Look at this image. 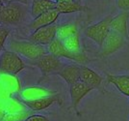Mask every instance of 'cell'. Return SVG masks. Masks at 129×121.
<instances>
[{
  "label": "cell",
  "instance_id": "cell-1",
  "mask_svg": "<svg viewBox=\"0 0 129 121\" xmlns=\"http://www.w3.org/2000/svg\"><path fill=\"white\" fill-rule=\"evenodd\" d=\"M10 50L13 52H16V54H21L26 57L30 61L37 60L40 57L43 56L47 53V50L44 49L42 45L33 43L29 40H16L11 39L9 43Z\"/></svg>",
  "mask_w": 129,
  "mask_h": 121
},
{
  "label": "cell",
  "instance_id": "cell-2",
  "mask_svg": "<svg viewBox=\"0 0 129 121\" xmlns=\"http://www.w3.org/2000/svg\"><path fill=\"white\" fill-rule=\"evenodd\" d=\"M26 16L25 4L10 2L3 4L0 9V23L2 25H17Z\"/></svg>",
  "mask_w": 129,
  "mask_h": 121
},
{
  "label": "cell",
  "instance_id": "cell-3",
  "mask_svg": "<svg viewBox=\"0 0 129 121\" xmlns=\"http://www.w3.org/2000/svg\"><path fill=\"white\" fill-rule=\"evenodd\" d=\"M30 64L39 68L42 72V77L39 80V83L44 80L50 75H57L58 72L64 65V63L60 60L59 57H56L51 53H46L37 60L30 61Z\"/></svg>",
  "mask_w": 129,
  "mask_h": 121
},
{
  "label": "cell",
  "instance_id": "cell-4",
  "mask_svg": "<svg viewBox=\"0 0 129 121\" xmlns=\"http://www.w3.org/2000/svg\"><path fill=\"white\" fill-rule=\"evenodd\" d=\"M26 65L22 59L11 50H3L0 55V73L16 76L20 71H22Z\"/></svg>",
  "mask_w": 129,
  "mask_h": 121
},
{
  "label": "cell",
  "instance_id": "cell-5",
  "mask_svg": "<svg viewBox=\"0 0 129 121\" xmlns=\"http://www.w3.org/2000/svg\"><path fill=\"white\" fill-rule=\"evenodd\" d=\"M124 44H125L124 37L115 31L110 30L106 35V37L104 38L101 45L99 46L100 50H99L98 55L101 58H106L120 50L124 46Z\"/></svg>",
  "mask_w": 129,
  "mask_h": 121
},
{
  "label": "cell",
  "instance_id": "cell-6",
  "mask_svg": "<svg viewBox=\"0 0 129 121\" xmlns=\"http://www.w3.org/2000/svg\"><path fill=\"white\" fill-rule=\"evenodd\" d=\"M48 52L53 54L56 57H59V58L60 57H64V58L75 61L81 65L89 62V58L87 57V55L83 51L77 52V53L71 52L69 50H67L64 45L62 44V42L56 38L48 45Z\"/></svg>",
  "mask_w": 129,
  "mask_h": 121
},
{
  "label": "cell",
  "instance_id": "cell-7",
  "mask_svg": "<svg viewBox=\"0 0 129 121\" xmlns=\"http://www.w3.org/2000/svg\"><path fill=\"white\" fill-rule=\"evenodd\" d=\"M112 17L113 16L109 15L95 24L88 26L84 31L85 35L89 39H91V41L96 43L98 46H100L108 32L110 31V22Z\"/></svg>",
  "mask_w": 129,
  "mask_h": 121
},
{
  "label": "cell",
  "instance_id": "cell-8",
  "mask_svg": "<svg viewBox=\"0 0 129 121\" xmlns=\"http://www.w3.org/2000/svg\"><path fill=\"white\" fill-rule=\"evenodd\" d=\"M56 31H57V25L53 23L34 30V32L27 39L36 44L48 46L56 38Z\"/></svg>",
  "mask_w": 129,
  "mask_h": 121
},
{
  "label": "cell",
  "instance_id": "cell-9",
  "mask_svg": "<svg viewBox=\"0 0 129 121\" xmlns=\"http://www.w3.org/2000/svg\"><path fill=\"white\" fill-rule=\"evenodd\" d=\"M80 82L84 83L88 86L99 90L101 93H107L103 86V77L99 76L96 72L91 70L84 65H80Z\"/></svg>",
  "mask_w": 129,
  "mask_h": 121
},
{
  "label": "cell",
  "instance_id": "cell-10",
  "mask_svg": "<svg viewBox=\"0 0 129 121\" xmlns=\"http://www.w3.org/2000/svg\"><path fill=\"white\" fill-rule=\"evenodd\" d=\"M92 88L88 86L82 82H77L70 85V102H71V109L75 111L77 116H80V112L78 110V106L80 104V101L88 93H90Z\"/></svg>",
  "mask_w": 129,
  "mask_h": 121
},
{
  "label": "cell",
  "instance_id": "cell-11",
  "mask_svg": "<svg viewBox=\"0 0 129 121\" xmlns=\"http://www.w3.org/2000/svg\"><path fill=\"white\" fill-rule=\"evenodd\" d=\"M59 103L60 105L62 104V99L60 97L58 93L43 97V98H39L35 100H23L22 103L26 106L27 108H29L31 110L34 111H38V110H43L49 108L50 106L54 103Z\"/></svg>",
  "mask_w": 129,
  "mask_h": 121
},
{
  "label": "cell",
  "instance_id": "cell-12",
  "mask_svg": "<svg viewBox=\"0 0 129 121\" xmlns=\"http://www.w3.org/2000/svg\"><path fill=\"white\" fill-rule=\"evenodd\" d=\"M128 21L129 12L122 11L116 17H112V19L110 22V30L120 34L122 37L129 40Z\"/></svg>",
  "mask_w": 129,
  "mask_h": 121
},
{
  "label": "cell",
  "instance_id": "cell-13",
  "mask_svg": "<svg viewBox=\"0 0 129 121\" xmlns=\"http://www.w3.org/2000/svg\"><path fill=\"white\" fill-rule=\"evenodd\" d=\"M59 16L60 13L56 9L49 10V11L38 16L37 17H35L34 21L30 22V24L28 26L33 30H36V29L43 27V26H47L50 24H53L54 22L57 21Z\"/></svg>",
  "mask_w": 129,
  "mask_h": 121
},
{
  "label": "cell",
  "instance_id": "cell-14",
  "mask_svg": "<svg viewBox=\"0 0 129 121\" xmlns=\"http://www.w3.org/2000/svg\"><path fill=\"white\" fill-rule=\"evenodd\" d=\"M57 75L62 77L69 85H71L80 79V65L64 64Z\"/></svg>",
  "mask_w": 129,
  "mask_h": 121
},
{
  "label": "cell",
  "instance_id": "cell-15",
  "mask_svg": "<svg viewBox=\"0 0 129 121\" xmlns=\"http://www.w3.org/2000/svg\"><path fill=\"white\" fill-rule=\"evenodd\" d=\"M107 82L114 84L120 93L129 97V76L127 75H120V76H113V75H106Z\"/></svg>",
  "mask_w": 129,
  "mask_h": 121
},
{
  "label": "cell",
  "instance_id": "cell-16",
  "mask_svg": "<svg viewBox=\"0 0 129 121\" xmlns=\"http://www.w3.org/2000/svg\"><path fill=\"white\" fill-rule=\"evenodd\" d=\"M56 8V2L51 0H33L31 6V16L34 18L49 10Z\"/></svg>",
  "mask_w": 129,
  "mask_h": 121
},
{
  "label": "cell",
  "instance_id": "cell-17",
  "mask_svg": "<svg viewBox=\"0 0 129 121\" xmlns=\"http://www.w3.org/2000/svg\"><path fill=\"white\" fill-rule=\"evenodd\" d=\"M57 92L55 91H50L48 89H45L43 87H38V86H34V87H28L24 89L22 91L21 96L23 100H35L39 98H43L50 95H54Z\"/></svg>",
  "mask_w": 129,
  "mask_h": 121
},
{
  "label": "cell",
  "instance_id": "cell-18",
  "mask_svg": "<svg viewBox=\"0 0 129 121\" xmlns=\"http://www.w3.org/2000/svg\"><path fill=\"white\" fill-rule=\"evenodd\" d=\"M57 11L61 14H69V13H74V12H82L86 11L87 7L82 6L80 3H76L74 1L71 2H56V8Z\"/></svg>",
  "mask_w": 129,
  "mask_h": 121
},
{
  "label": "cell",
  "instance_id": "cell-19",
  "mask_svg": "<svg viewBox=\"0 0 129 121\" xmlns=\"http://www.w3.org/2000/svg\"><path fill=\"white\" fill-rule=\"evenodd\" d=\"M77 32H79L77 23H68L63 25H57L56 39H58L59 41H63L64 39L68 38L69 36L73 35Z\"/></svg>",
  "mask_w": 129,
  "mask_h": 121
},
{
  "label": "cell",
  "instance_id": "cell-20",
  "mask_svg": "<svg viewBox=\"0 0 129 121\" xmlns=\"http://www.w3.org/2000/svg\"><path fill=\"white\" fill-rule=\"evenodd\" d=\"M62 44L64 46V48L67 50H69L71 52H81V43H80V34L79 32L70 35L68 38L64 39L63 41H61Z\"/></svg>",
  "mask_w": 129,
  "mask_h": 121
},
{
  "label": "cell",
  "instance_id": "cell-21",
  "mask_svg": "<svg viewBox=\"0 0 129 121\" xmlns=\"http://www.w3.org/2000/svg\"><path fill=\"white\" fill-rule=\"evenodd\" d=\"M10 28H8L6 25L0 24V51L3 50L4 44H5L6 39L8 38L9 34H10Z\"/></svg>",
  "mask_w": 129,
  "mask_h": 121
},
{
  "label": "cell",
  "instance_id": "cell-22",
  "mask_svg": "<svg viewBox=\"0 0 129 121\" xmlns=\"http://www.w3.org/2000/svg\"><path fill=\"white\" fill-rule=\"evenodd\" d=\"M25 121H49L46 116L41 115V114H33L29 115L25 118Z\"/></svg>",
  "mask_w": 129,
  "mask_h": 121
},
{
  "label": "cell",
  "instance_id": "cell-23",
  "mask_svg": "<svg viewBox=\"0 0 129 121\" xmlns=\"http://www.w3.org/2000/svg\"><path fill=\"white\" fill-rule=\"evenodd\" d=\"M117 6L122 11L129 12V0H117Z\"/></svg>",
  "mask_w": 129,
  "mask_h": 121
},
{
  "label": "cell",
  "instance_id": "cell-24",
  "mask_svg": "<svg viewBox=\"0 0 129 121\" xmlns=\"http://www.w3.org/2000/svg\"><path fill=\"white\" fill-rule=\"evenodd\" d=\"M0 2L2 4H7V3H10V2H18V3H22V4H25V5H27V3H28L27 0H0Z\"/></svg>",
  "mask_w": 129,
  "mask_h": 121
},
{
  "label": "cell",
  "instance_id": "cell-25",
  "mask_svg": "<svg viewBox=\"0 0 129 121\" xmlns=\"http://www.w3.org/2000/svg\"><path fill=\"white\" fill-rule=\"evenodd\" d=\"M72 0H55V2H71Z\"/></svg>",
  "mask_w": 129,
  "mask_h": 121
},
{
  "label": "cell",
  "instance_id": "cell-26",
  "mask_svg": "<svg viewBox=\"0 0 129 121\" xmlns=\"http://www.w3.org/2000/svg\"><path fill=\"white\" fill-rule=\"evenodd\" d=\"M72 1H74V2H76V3H80L81 0H72Z\"/></svg>",
  "mask_w": 129,
  "mask_h": 121
},
{
  "label": "cell",
  "instance_id": "cell-27",
  "mask_svg": "<svg viewBox=\"0 0 129 121\" xmlns=\"http://www.w3.org/2000/svg\"><path fill=\"white\" fill-rule=\"evenodd\" d=\"M2 5H3V4H2L1 2H0V9H1V7H2Z\"/></svg>",
  "mask_w": 129,
  "mask_h": 121
}]
</instances>
